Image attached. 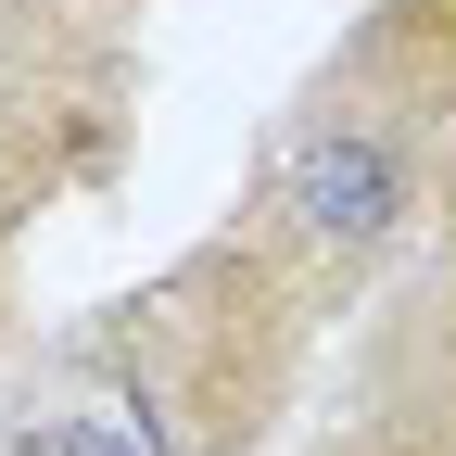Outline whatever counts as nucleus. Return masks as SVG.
Segmentation results:
<instances>
[{
	"label": "nucleus",
	"instance_id": "1",
	"mask_svg": "<svg viewBox=\"0 0 456 456\" xmlns=\"http://www.w3.org/2000/svg\"><path fill=\"white\" fill-rule=\"evenodd\" d=\"M419 203V127L380 102H317L292 140H279V178H266V228L279 254L305 266H342L355 279Z\"/></svg>",
	"mask_w": 456,
	"mask_h": 456
}]
</instances>
